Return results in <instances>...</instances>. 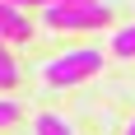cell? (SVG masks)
<instances>
[{
	"label": "cell",
	"instance_id": "obj_2",
	"mask_svg": "<svg viewBox=\"0 0 135 135\" xmlns=\"http://www.w3.org/2000/svg\"><path fill=\"white\" fill-rule=\"evenodd\" d=\"M42 23L47 28H70V33H89V28L112 23V9L98 5H42Z\"/></svg>",
	"mask_w": 135,
	"mask_h": 135
},
{
	"label": "cell",
	"instance_id": "obj_6",
	"mask_svg": "<svg viewBox=\"0 0 135 135\" xmlns=\"http://www.w3.org/2000/svg\"><path fill=\"white\" fill-rule=\"evenodd\" d=\"M33 131H37V135H75L65 121H61V117H51V112H42L37 121H33Z\"/></svg>",
	"mask_w": 135,
	"mask_h": 135
},
{
	"label": "cell",
	"instance_id": "obj_10",
	"mask_svg": "<svg viewBox=\"0 0 135 135\" xmlns=\"http://www.w3.org/2000/svg\"><path fill=\"white\" fill-rule=\"evenodd\" d=\"M126 135H135V121H131V126H126Z\"/></svg>",
	"mask_w": 135,
	"mask_h": 135
},
{
	"label": "cell",
	"instance_id": "obj_4",
	"mask_svg": "<svg viewBox=\"0 0 135 135\" xmlns=\"http://www.w3.org/2000/svg\"><path fill=\"white\" fill-rule=\"evenodd\" d=\"M112 56L135 61V23H126V28H117V33H112Z\"/></svg>",
	"mask_w": 135,
	"mask_h": 135
},
{
	"label": "cell",
	"instance_id": "obj_8",
	"mask_svg": "<svg viewBox=\"0 0 135 135\" xmlns=\"http://www.w3.org/2000/svg\"><path fill=\"white\" fill-rule=\"evenodd\" d=\"M42 5H98V0H42Z\"/></svg>",
	"mask_w": 135,
	"mask_h": 135
},
{
	"label": "cell",
	"instance_id": "obj_9",
	"mask_svg": "<svg viewBox=\"0 0 135 135\" xmlns=\"http://www.w3.org/2000/svg\"><path fill=\"white\" fill-rule=\"evenodd\" d=\"M9 5H19V9H23V5H42V0H9Z\"/></svg>",
	"mask_w": 135,
	"mask_h": 135
},
{
	"label": "cell",
	"instance_id": "obj_3",
	"mask_svg": "<svg viewBox=\"0 0 135 135\" xmlns=\"http://www.w3.org/2000/svg\"><path fill=\"white\" fill-rule=\"evenodd\" d=\"M0 37L5 42H28L33 37V19L19 5H9V0H0Z\"/></svg>",
	"mask_w": 135,
	"mask_h": 135
},
{
	"label": "cell",
	"instance_id": "obj_1",
	"mask_svg": "<svg viewBox=\"0 0 135 135\" xmlns=\"http://www.w3.org/2000/svg\"><path fill=\"white\" fill-rule=\"evenodd\" d=\"M98 70H103V51L98 47H70V51L51 56L42 65V79L51 84V89H75V84L93 79Z\"/></svg>",
	"mask_w": 135,
	"mask_h": 135
},
{
	"label": "cell",
	"instance_id": "obj_7",
	"mask_svg": "<svg viewBox=\"0 0 135 135\" xmlns=\"http://www.w3.org/2000/svg\"><path fill=\"white\" fill-rule=\"evenodd\" d=\"M19 112H23V107H19V98H0V131L19 121Z\"/></svg>",
	"mask_w": 135,
	"mask_h": 135
},
{
	"label": "cell",
	"instance_id": "obj_5",
	"mask_svg": "<svg viewBox=\"0 0 135 135\" xmlns=\"http://www.w3.org/2000/svg\"><path fill=\"white\" fill-rule=\"evenodd\" d=\"M19 84V61L9 56V42L0 37V89H14Z\"/></svg>",
	"mask_w": 135,
	"mask_h": 135
}]
</instances>
